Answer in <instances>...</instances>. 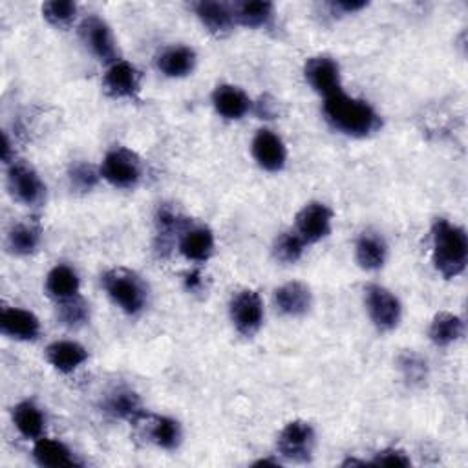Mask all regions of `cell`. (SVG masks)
Segmentation results:
<instances>
[{
  "mask_svg": "<svg viewBox=\"0 0 468 468\" xmlns=\"http://www.w3.org/2000/svg\"><path fill=\"white\" fill-rule=\"evenodd\" d=\"M397 363H399V370L408 384H412V386L424 384V381L428 377V364L419 353L404 352L399 355Z\"/></svg>",
  "mask_w": 468,
  "mask_h": 468,
  "instance_id": "32",
  "label": "cell"
},
{
  "mask_svg": "<svg viewBox=\"0 0 468 468\" xmlns=\"http://www.w3.org/2000/svg\"><path fill=\"white\" fill-rule=\"evenodd\" d=\"M194 12L202 25L216 37L227 35L236 21H234V6L224 5V3H211V0H204L194 6Z\"/></svg>",
  "mask_w": 468,
  "mask_h": 468,
  "instance_id": "17",
  "label": "cell"
},
{
  "mask_svg": "<svg viewBox=\"0 0 468 468\" xmlns=\"http://www.w3.org/2000/svg\"><path fill=\"white\" fill-rule=\"evenodd\" d=\"M41 244V231L28 224L15 225L8 234V247L14 254L28 256L37 251Z\"/></svg>",
  "mask_w": 468,
  "mask_h": 468,
  "instance_id": "29",
  "label": "cell"
},
{
  "mask_svg": "<svg viewBox=\"0 0 468 468\" xmlns=\"http://www.w3.org/2000/svg\"><path fill=\"white\" fill-rule=\"evenodd\" d=\"M81 37L90 52L101 61L114 65L117 61L115 39L110 26L101 17H86L81 25Z\"/></svg>",
  "mask_w": 468,
  "mask_h": 468,
  "instance_id": "13",
  "label": "cell"
},
{
  "mask_svg": "<svg viewBox=\"0 0 468 468\" xmlns=\"http://www.w3.org/2000/svg\"><path fill=\"white\" fill-rule=\"evenodd\" d=\"M180 253L196 264L207 262L214 253V234L209 227H191L180 236Z\"/></svg>",
  "mask_w": 468,
  "mask_h": 468,
  "instance_id": "19",
  "label": "cell"
},
{
  "mask_svg": "<svg viewBox=\"0 0 468 468\" xmlns=\"http://www.w3.org/2000/svg\"><path fill=\"white\" fill-rule=\"evenodd\" d=\"M304 77L307 85L314 88L323 97H328L339 90H343L341 85V66L335 59L328 55H317L309 57L304 65Z\"/></svg>",
  "mask_w": 468,
  "mask_h": 468,
  "instance_id": "9",
  "label": "cell"
},
{
  "mask_svg": "<svg viewBox=\"0 0 468 468\" xmlns=\"http://www.w3.org/2000/svg\"><path fill=\"white\" fill-rule=\"evenodd\" d=\"M45 19L57 28L70 26L77 15V5L70 3V0H54V3H46L43 6Z\"/></svg>",
  "mask_w": 468,
  "mask_h": 468,
  "instance_id": "34",
  "label": "cell"
},
{
  "mask_svg": "<svg viewBox=\"0 0 468 468\" xmlns=\"http://www.w3.org/2000/svg\"><path fill=\"white\" fill-rule=\"evenodd\" d=\"M464 335V323L461 317L441 311L430 324L428 337L437 348H448Z\"/></svg>",
  "mask_w": 468,
  "mask_h": 468,
  "instance_id": "24",
  "label": "cell"
},
{
  "mask_svg": "<svg viewBox=\"0 0 468 468\" xmlns=\"http://www.w3.org/2000/svg\"><path fill=\"white\" fill-rule=\"evenodd\" d=\"M46 361L61 373H72L88 361L85 346L74 341H55L46 348Z\"/></svg>",
  "mask_w": 468,
  "mask_h": 468,
  "instance_id": "18",
  "label": "cell"
},
{
  "mask_svg": "<svg viewBox=\"0 0 468 468\" xmlns=\"http://www.w3.org/2000/svg\"><path fill=\"white\" fill-rule=\"evenodd\" d=\"M323 112L335 130L350 137H370L383 126L381 115L368 101L352 97L343 90L324 97Z\"/></svg>",
  "mask_w": 468,
  "mask_h": 468,
  "instance_id": "1",
  "label": "cell"
},
{
  "mask_svg": "<svg viewBox=\"0 0 468 468\" xmlns=\"http://www.w3.org/2000/svg\"><path fill=\"white\" fill-rule=\"evenodd\" d=\"M386 242L375 233H363L355 244V260L364 271H379L386 264Z\"/></svg>",
  "mask_w": 468,
  "mask_h": 468,
  "instance_id": "22",
  "label": "cell"
},
{
  "mask_svg": "<svg viewBox=\"0 0 468 468\" xmlns=\"http://www.w3.org/2000/svg\"><path fill=\"white\" fill-rule=\"evenodd\" d=\"M59 319L63 324L70 326V328H79L83 324L88 323L90 319V309L88 304L77 294L70 300L59 302Z\"/></svg>",
  "mask_w": 468,
  "mask_h": 468,
  "instance_id": "33",
  "label": "cell"
},
{
  "mask_svg": "<svg viewBox=\"0 0 468 468\" xmlns=\"http://www.w3.org/2000/svg\"><path fill=\"white\" fill-rule=\"evenodd\" d=\"M14 424L23 437L37 441L45 433L46 419L37 404H34L32 401H25L14 408Z\"/></svg>",
  "mask_w": 468,
  "mask_h": 468,
  "instance_id": "26",
  "label": "cell"
},
{
  "mask_svg": "<svg viewBox=\"0 0 468 468\" xmlns=\"http://www.w3.org/2000/svg\"><path fill=\"white\" fill-rule=\"evenodd\" d=\"M3 160L5 164H12V141L6 132L3 135Z\"/></svg>",
  "mask_w": 468,
  "mask_h": 468,
  "instance_id": "39",
  "label": "cell"
},
{
  "mask_svg": "<svg viewBox=\"0 0 468 468\" xmlns=\"http://www.w3.org/2000/svg\"><path fill=\"white\" fill-rule=\"evenodd\" d=\"M196 52L189 46H171L158 57V70L173 79L187 77L194 72Z\"/></svg>",
  "mask_w": 468,
  "mask_h": 468,
  "instance_id": "21",
  "label": "cell"
},
{
  "mask_svg": "<svg viewBox=\"0 0 468 468\" xmlns=\"http://www.w3.org/2000/svg\"><path fill=\"white\" fill-rule=\"evenodd\" d=\"M432 260L437 273L446 280L463 274L468 262L464 229L446 218H437L432 225Z\"/></svg>",
  "mask_w": 468,
  "mask_h": 468,
  "instance_id": "2",
  "label": "cell"
},
{
  "mask_svg": "<svg viewBox=\"0 0 468 468\" xmlns=\"http://www.w3.org/2000/svg\"><path fill=\"white\" fill-rule=\"evenodd\" d=\"M79 289H81L79 274L70 265L59 264L46 276V293L57 302H65L77 296Z\"/></svg>",
  "mask_w": 468,
  "mask_h": 468,
  "instance_id": "23",
  "label": "cell"
},
{
  "mask_svg": "<svg viewBox=\"0 0 468 468\" xmlns=\"http://www.w3.org/2000/svg\"><path fill=\"white\" fill-rule=\"evenodd\" d=\"M366 6H368V3H364V0H339V3H332V10L341 12L344 15L357 14V12L364 10Z\"/></svg>",
  "mask_w": 468,
  "mask_h": 468,
  "instance_id": "37",
  "label": "cell"
},
{
  "mask_svg": "<svg viewBox=\"0 0 468 468\" xmlns=\"http://www.w3.org/2000/svg\"><path fill=\"white\" fill-rule=\"evenodd\" d=\"M334 211L323 202H311L294 218V231L305 244H317L330 236Z\"/></svg>",
  "mask_w": 468,
  "mask_h": 468,
  "instance_id": "8",
  "label": "cell"
},
{
  "mask_svg": "<svg viewBox=\"0 0 468 468\" xmlns=\"http://www.w3.org/2000/svg\"><path fill=\"white\" fill-rule=\"evenodd\" d=\"M185 289L191 291V293H198L202 287H204V278H202V273L200 271H191L185 274Z\"/></svg>",
  "mask_w": 468,
  "mask_h": 468,
  "instance_id": "38",
  "label": "cell"
},
{
  "mask_svg": "<svg viewBox=\"0 0 468 468\" xmlns=\"http://www.w3.org/2000/svg\"><path fill=\"white\" fill-rule=\"evenodd\" d=\"M317 444L315 428L307 421H291L287 423L276 441L278 452L282 457L293 463H307L314 457Z\"/></svg>",
  "mask_w": 468,
  "mask_h": 468,
  "instance_id": "6",
  "label": "cell"
},
{
  "mask_svg": "<svg viewBox=\"0 0 468 468\" xmlns=\"http://www.w3.org/2000/svg\"><path fill=\"white\" fill-rule=\"evenodd\" d=\"M34 457L41 466L48 468H66L79 464L65 443L50 437H39L34 441Z\"/></svg>",
  "mask_w": 468,
  "mask_h": 468,
  "instance_id": "20",
  "label": "cell"
},
{
  "mask_svg": "<svg viewBox=\"0 0 468 468\" xmlns=\"http://www.w3.org/2000/svg\"><path fill=\"white\" fill-rule=\"evenodd\" d=\"M267 464H271V466H278L280 463H278V461H273V459H260V461H256V463H254V466H267Z\"/></svg>",
  "mask_w": 468,
  "mask_h": 468,
  "instance_id": "40",
  "label": "cell"
},
{
  "mask_svg": "<svg viewBox=\"0 0 468 468\" xmlns=\"http://www.w3.org/2000/svg\"><path fill=\"white\" fill-rule=\"evenodd\" d=\"M370 464H375V466H410L412 461H410V457L406 455L404 450L384 448V450L375 453V457Z\"/></svg>",
  "mask_w": 468,
  "mask_h": 468,
  "instance_id": "36",
  "label": "cell"
},
{
  "mask_svg": "<svg viewBox=\"0 0 468 468\" xmlns=\"http://www.w3.org/2000/svg\"><path fill=\"white\" fill-rule=\"evenodd\" d=\"M274 304L282 315L296 319V317H304L311 309L314 294H311V289L304 282L293 280L280 285L274 291Z\"/></svg>",
  "mask_w": 468,
  "mask_h": 468,
  "instance_id": "15",
  "label": "cell"
},
{
  "mask_svg": "<svg viewBox=\"0 0 468 468\" xmlns=\"http://www.w3.org/2000/svg\"><path fill=\"white\" fill-rule=\"evenodd\" d=\"M231 323L244 337H253L264 324V300L253 289L238 291L229 304Z\"/></svg>",
  "mask_w": 468,
  "mask_h": 468,
  "instance_id": "7",
  "label": "cell"
},
{
  "mask_svg": "<svg viewBox=\"0 0 468 468\" xmlns=\"http://www.w3.org/2000/svg\"><path fill=\"white\" fill-rule=\"evenodd\" d=\"M105 408L110 415L117 417V419H126L132 423H137L144 417V412L141 408V399L137 397V393H134L130 390L114 392L106 399Z\"/></svg>",
  "mask_w": 468,
  "mask_h": 468,
  "instance_id": "28",
  "label": "cell"
},
{
  "mask_svg": "<svg viewBox=\"0 0 468 468\" xmlns=\"http://www.w3.org/2000/svg\"><path fill=\"white\" fill-rule=\"evenodd\" d=\"M0 332L15 341H35L41 335V321L23 307H6L0 314Z\"/></svg>",
  "mask_w": 468,
  "mask_h": 468,
  "instance_id": "14",
  "label": "cell"
},
{
  "mask_svg": "<svg viewBox=\"0 0 468 468\" xmlns=\"http://www.w3.org/2000/svg\"><path fill=\"white\" fill-rule=\"evenodd\" d=\"M99 171L101 178L115 189H134L143 178L141 160L137 158L135 152L124 146H115L108 150Z\"/></svg>",
  "mask_w": 468,
  "mask_h": 468,
  "instance_id": "4",
  "label": "cell"
},
{
  "mask_svg": "<svg viewBox=\"0 0 468 468\" xmlns=\"http://www.w3.org/2000/svg\"><path fill=\"white\" fill-rule=\"evenodd\" d=\"M305 242L298 236L296 231H285L282 233L273 245V254L280 264H296L305 251Z\"/></svg>",
  "mask_w": 468,
  "mask_h": 468,
  "instance_id": "30",
  "label": "cell"
},
{
  "mask_svg": "<svg viewBox=\"0 0 468 468\" xmlns=\"http://www.w3.org/2000/svg\"><path fill=\"white\" fill-rule=\"evenodd\" d=\"M103 88L114 99H135L141 92V74L134 65L115 61L103 77Z\"/></svg>",
  "mask_w": 468,
  "mask_h": 468,
  "instance_id": "12",
  "label": "cell"
},
{
  "mask_svg": "<svg viewBox=\"0 0 468 468\" xmlns=\"http://www.w3.org/2000/svg\"><path fill=\"white\" fill-rule=\"evenodd\" d=\"M368 315L379 332H392L399 326L403 317V305L399 298L379 284H370L364 289Z\"/></svg>",
  "mask_w": 468,
  "mask_h": 468,
  "instance_id": "5",
  "label": "cell"
},
{
  "mask_svg": "<svg viewBox=\"0 0 468 468\" xmlns=\"http://www.w3.org/2000/svg\"><path fill=\"white\" fill-rule=\"evenodd\" d=\"M213 105L214 110L229 121H238L245 117L253 106L249 95L234 85L216 86V90L213 92Z\"/></svg>",
  "mask_w": 468,
  "mask_h": 468,
  "instance_id": "16",
  "label": "cell"
},
{
  "mask_svg": "<svg viewBox=\"0 0 468 468\" xmlns=\"http://www.w3.org/2000/svg\"><path fill=\"white\" fill-rule=\"evenodd\" d=\"M274 17V6L267 0H247V3L234 5V21L245 28H264Z\"/></svg>",
  "mask_w": 468,
  "mask_h": 468,
  "instance_id": "27",
  "label": "cell"
},
{
  "mask_svg": "<svg viewBox=\"0 0 468 468\" xmlns=\"http://www.w3.org/2000/svg\"><path fill=\"white\" fill-rule=\"evenodd\" d=\"M251 152L254 162L267 173H280L287 164V148L282 137L269 128L256 132Z\"/></svg>",
  "mask_w": 468,
  "mask_h": 468,
  "instance_id": "11",
  "label": "cell"
},
{
  "mask_svg": "<svg viewBox=\"0 0 468 468\" xmlns=\"http://www.w3.org/2000/svg\"><path fill=\"white\" fill-rule=\"evenodd\" d=\"M148 435L154 444L164 450H174L180 446L184 432L182 424L167 415H150L148 417Z\"/></svg>",
  "mask_w": 468,
  "mask_h": 468,
  "instance_id": "25",
  "label": "cell"
},
{
  "mask_svg": "<svg viewBox=\"0 0 468 468\" xmlns=\"http://www.w3.org/2000/svg\"><path fill=\"white\" fill-rule=\"evenodd\" d=\"M70 184L75 191L79 193H90L97 184H99V178H101V171H97L94 165L90 164H75L72 165L70 173Z\"/></svg>",
  "mask_w": 468,
  "mask_h": 468,
  "instance_id": "35",
  "label": "cell"
},
{
  "mask_svg": "<svg viewBox=\"0 0 468 468\" xmlns=\"http://www.w3.org/2000/svg\"><path fill=\"white\" fill-rule=\"evenodd\" d=\"M155 227H158V236L162 238V244L173 240L176 233L184 234L187 227V220L174 211L173 207H160L158 214H155Z\"/></svg>",
  "mask_w": 468,
  "mask_h": 468,
  "instance_id": "31",
  "label": "cell"
},
{
  "mask_svg": "<svg viewBox=\"0 0 468 468\" xmlns=\"http://www.w3.org/2000/svg\"><path fill=\"white\" fill-rule=\"evenodd\" d=\"M8 187L14 198L25 205H39L45 200L46 185L37 171L26 164H12L8 173Z\"/></svg>",
  "mask_w": 468,
  "mask_h": 468,
  "instance_id": "10",
  "label": "cell"
},
{
  "mask_svg": "<svg viewBox=\"0 0 468 468\" xmlns=\"http://www.w3.org/2000/svg\"><path fill=\"white\" fill-rule=\"evenodd\" d=\"M101 282L110 300L123 311V314L135 317L144 309L146 298H148L146 285L130 269H124V267L108 269L101 276Z\"/></svg>",
  "mask_w": 468,
  "mask_h": 468,
  "instance_id": "3",
  "label": "cell"
}]
</instances>
